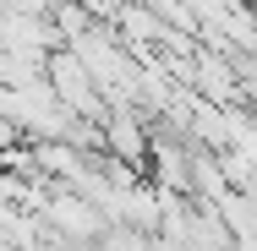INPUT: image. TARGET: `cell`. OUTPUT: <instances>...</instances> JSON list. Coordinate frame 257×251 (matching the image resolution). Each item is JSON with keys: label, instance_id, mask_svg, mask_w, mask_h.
<instances>
[{"label": "cell", "instance_id": "6da1fadb", "mask_svg": "<svg viewBox=\"0 0 257 251\" xmlns=\"http://www.w3.org/2000/svg\"><path fill=\"white\" fill-rule=\"evenodd\" d=\"M104 142H109V153H115V158H132V164L154 153V148H148L143 120H137L132 109H109V115H104Z\"/></svg>", "mask_w": 257, "mask_h": 251}, {"label": "cell", "instance_id": "7a4b0ae2", "mask_svg": "<svg viewBox=\"0 0 257 251\" xmlns=\"http://www.w3.org/2000/svg\"><path fill=\"white\" fill-rule=\"evenodd\" d=\"M148 158H159V164H154V180L164 186V191H186V186H192V175H197V169H192V158H186L181 148H170V142H154Z\"/></svg>", "mask_w": 257, "mask_h": 251}, {"label": "cell", "instance_id": "3957f363", "mask_svg": "<svg viewBox=\"0 0 257 251\" xmlns=\"http://www.w3.org/2000/svg\"><path fill=\"white\" fill-rule=\"evenodd\" d=\"M197 88H203L208 99H235L230 66H224V60H213V55H203V60H197Z\"/></svg>", "mask_w": 257, "mask_h": 251}]
</instances>
